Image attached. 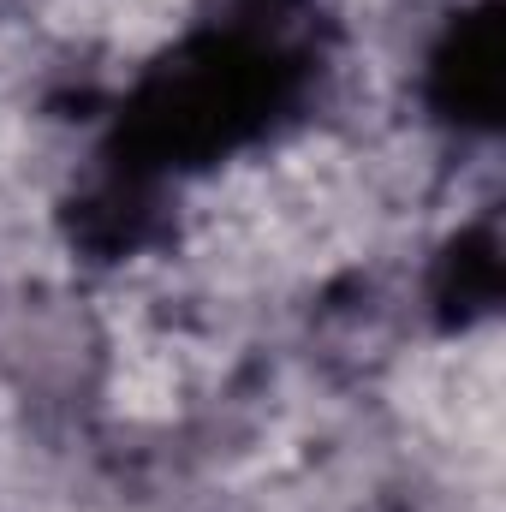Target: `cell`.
Wrapping results in <instances>:
<instances>
[{"label": "cell", "mask_w": 506, "mask_h": 512, "mask_svg": "<svg viewBox=\"0 0 506 512\" xmlns=\"http://www.w3.org/2000/svg\"><path fill=\"white\" fill-rule=\"evenodd\" d=\"M304 72V54L280 36V24H262L256 12L191 36L126 102L108 173L161 185L167 173L245 149L298 102Z\"/></svg>", "instance_id": "1"}, {"label": "cell", "mask_w": 506, "mask_h": 512, "mask_svg": "<svg viewBox=\"0 0 506 512\" xmlns=\"http://www.w3.org/2000/svg\"><path fill=\"white\" fill-rule=\"evenodd\" d=\"M429 292H435V310L447 322H471V316L495 310V298H501V239H495V227H465L441 251Z\"/></svg>", "instance_id": "3"}, {"label": "cell", "mask_w": 506, "mask_h": 512, "mask_svg": "<svg viewBox=\"0 0 506 512\" xmlns=\"http://www.w3.org/2000/svg\"><path fill=\"white\" fill-rule=\"evenodd\" d=\"M423 96L459 131H489L501 120V18H495V6H471L447 24V36L429 48Z\"/></svg>", "instance_id": "2"}]
</instances>
